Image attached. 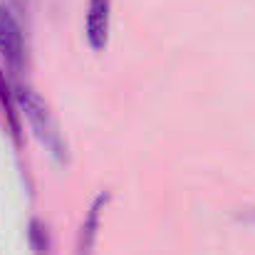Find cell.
I'll use <instances>...</instances> for the list:
<instances>
[{"label":"cell","instance_id":"1","mask_svg":"<svg viewBox=\"0 0 255 255\" xmlns=\"http://www.w3.org/2000/svg\"><path fill=\"white\" fill-rule=\"evenodd\" d=\"M17 102H20V109H22L25 119L30 122V129L45 144V149H50V154H55V156H62L65 154V144H62V136L57 131V124H55L47 104L30 87H22L17 92Z\"/></svg>","mask_w":255,"mask_h":255},{"label":"cell","instance_id":"2","mask_svg":"<svg viewBox=\"0 0 255 255\" xmlns=\"http://www.w3.org/2000/svg\"><path fill=\"white\" fill-rule=\"evenodd\" d=\"M0 57H2L5 67H10L12 72L22 70V62H25L22 30H20V22L15 20V15L5 5H0Z\"/></svg>","mask_w":255,"mask_h":255},{"label":"cell","instance_id":"3","mask_svg":"<svg viewBox=\"0 0 255 255\" xmlns=\"http://www.w3.org/2000/svg\"><path fill=\"white\" fill-rule=\"evenodd\" d=\"M109 20H112V0H89L85 20V35L92 50H104L109 40Z\"/></svg>","mask_w":255,"mask_h":255},{"label":"cell","instance_id":"4","mask_svg":"<svg viewBox=\"0 0 255 255\" xmlns=\"http://www.w3.org/2000/svg\"><path fill=\"white\" fill-rule=\"evenodd\" d=\"M109 201V193H99L87 213L85 223H82V231H80V243H77V251L80 255H92L94 248V241H97V228H99V216H102V208L107 206Z\"/></svg>","mask_w":255,"mask_h":255},{"label":"cell","instance_id":"5","mask_svg":"<svg viewBox=\"0 0 255 255\" xmlns=\"http://www.w3.org/2000/svg\"><path fill=\"white\" fill-rule=\"evenodd\" d=\"M30 246L37 255H47L50 251V241H47V228L40 223V221H32L30 223Z\"/></svg>","mask_w":255,"mask_h":255},{"label":"cell","instance_id":"6","mask_svg":"<svg viewBox=\"0 0 255 255\" xmlns=\"http://www.w3.org/2000/svg\"><path fill=\"white\" fill-rule=\"evenodd\" d=\"M0 104L5 107V114H7V119H10V127H12V131L17 134V117H15V109H12V97H10V89L5 85L2 70H0Z\"/></svg>","mask_w":255,"mask_h":255},{"label":"cell","instance_id":"7","mask_svg":"<svg viewBox=\"0 0 255 255\" xmlns=\"http://www.w3.org/2000/svg\"><path fill=\"white\" fill-rule=\"evenodd\" d=\"M251 218H253V221H255V213H253V216H251Z\"/></svg>","mask_w":255,"mask_h":255}]
</instances>
